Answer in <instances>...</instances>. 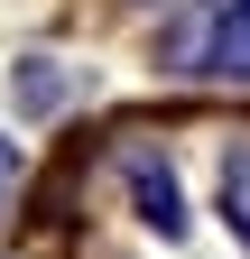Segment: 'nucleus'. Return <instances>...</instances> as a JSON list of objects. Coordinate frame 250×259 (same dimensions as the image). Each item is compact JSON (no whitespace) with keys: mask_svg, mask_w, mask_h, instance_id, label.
Returning a JSON list of instances; mask_svg holds the SVG:
<instances>
[{"mask_svg":"<svg viewBox=\"0 0 250 259\" xmlns=\"http://www.w3.org/2000/svg\"><path fill=\"white\" fill-rule=\"evenodd\" d=\"M213 74H250V0H232L213 28Z\"/></svg>","mask_w":250,"mask_h":259,"instance_id":"obj_1","label":"nucleus"},{"mask_svg":"<svg viewBox=\"0 0 250 259\" xmlns=\"http://www.w3.org/2000/svg\"><path fill=\"white\" fill-rule=\"evenodd\" d=\"M130 194H139V213L158 222V232H176V222H185V213H176V185H167V167H148V157L130 167Z\"/></svg>","mask_w":250,"mask_h":259,"instance_id":"obj_2","label":"nucleus"},{"mask_svg":"<svg viewBox=\"0 0 250 259\" xmlns=\"http://www.w3.org/2000/svg\"><path fill=\"white\" fill-rule=\"evenodd\" d=\"M223 222L250 241V148H223Z\"/></svg>","mask_w":250,"mask_h":259,"instance_id":"obj_3","label":"nucleus"},{"mask_svg":"<svg viewBox=\"0 0 250 259\" xmlns=\"http://www.w3.org/2000/svg\"><path fill=\"white\" fill-rule=\"evenodd\" d=\"M19 185V139H0V194Z\"/></svg>","mask_w":250,"mask_h":259,"instance_id":"obj_4","label":"nucleus"}]
</instances>
